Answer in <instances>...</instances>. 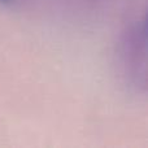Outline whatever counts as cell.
<instances>
[{"label": "cell", "mask_w": 148, "mask_h": 148, "mask_svg": "<svg viewBox=\"0 0 148 148\" xmlns=\"http://www.w3.org/2000/svg\"><path fill=\"white\" fill-rule=\"evenodd\" d=\"M14 0H0V3H4V4H9V3H13Z\"/></svg>", "instance_id": "1"}]
</instances>
